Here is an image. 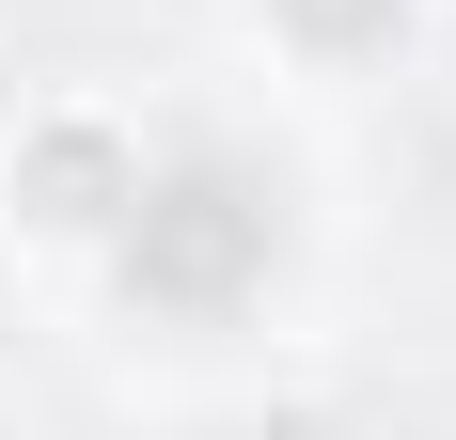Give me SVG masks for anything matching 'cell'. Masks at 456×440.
Returning <instances> with one entry per match:
<instances>
[{"label": "cell", "mask_w": 456, "mask_h": 440, "mask_svg": "<svg viewBox=\"0 0 456 440\" xmlns=\"http://www.w3.org/2000/svg\"><path fill=\"white\" fill-rule=\"evenodd\" d=\"M299 32H315V47H378V32H394V0H299Z\"/></svg>", "instance_id": "2"}, {"label": "cell", "mask_w": 456, "mask_h": 440, "mask_svg": "<svg viewBox=\"0 0 456 440\" xmlns=\"http://www.w3.org/2000/svg\"><path fill=\"white\" fill-rule=\"evenodd\" d=\"M268 236H283L268 189L221 174V158H189V174L142 189V220H126V283H142V299H174V314H221V299H252V283H268Z\"/></svg>", "instance_id": "1"}]
</instances>
